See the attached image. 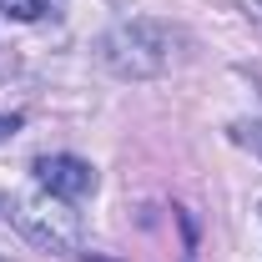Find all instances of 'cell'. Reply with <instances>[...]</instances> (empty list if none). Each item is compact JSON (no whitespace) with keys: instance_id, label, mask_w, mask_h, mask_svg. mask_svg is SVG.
I'll use <instances>...</instances> for the list:
<instances>
[{"instance_id":"cell-1","label":"cell","mask_w":262,"mask_h":262,"mask_svg":"<svg viewBox=\"0 0 262 262\" xmlns=\"http://www.w3.org/2000/svg\"><path fill=\"white\" fill-rule=\"evenodd\" d=\"M96 56L121 81H151V76H166L177 66L182 31H171L162 20H121L96 40Z\"/></svg>"},{"instance_id":"cell-2","label":"cell","mask_w":262,"mask_h":262,"mask_svg":"<svg viewBox=\"0 0 262 262\" xmlns=\"http://www.w3.org/2000/svg\"><path fill=\"white\" fill-rule=\"evenodd\" d=\"M10 222L15 232L40 247V252H56V257H76L81 252V212L66 202V196L46 192V187H35V192H20L10 202Z\"/></svg>"},{"instance_id":"cell-3","label":"cell","mask_w":262,"mask_h":262,"mask_svg":"<svg viewBox=\"0 0 262 262\" xmlns=\"http://www.w3.org/2000/svg\"><path fill=\"white\" fill-rule=\"evenodd\" d=\"M35 187H46V192L66 196V202H76V196L96 192V166L81 162V157H71V151H56V157H35Z\"/></svg>"},{"instance_id":"cell-4","label":"cell","mask_w":262,"mask_h":262,"mask_svg":"<svg viewBox=\"0 0 262 262\" xmlns=\"http://www.w3.org/2000/svg\"><path fill=\"white\" fill-rule=\"evenodd\" d=\"M66 0H0V10L10 20H40V15H56Z\"/></svg>"},{"instance_id":"cell-5","label":"cell","mask_w":262,"mask_h":262,"mask_svg":"<svg viewBox=\"0 0 262 262\" xmlns=\"http://www.w3.org/2000/svg\"><path fill=\"white\" fill-rule=\"evenodd\" d=\"M20 126H26V116H20V111H0V141H10Z\"/></svg>"},{"instance_id":"cell-6","label":"cell","mask_w":262,"mask_h":262,"mask_svg":"<svg viewBox=\"0 0 262 262\" xmlns=\"http://www.w3.org/2000/svg\"><path fill=\"white\" fill-rule=\"evenodd\" d=\"M237 141H247V146H257V151H262V126H257V121H252V126L237 121Z\"/></svg>"},{"instance_id":"cell-7","label":"cell","mask_w":262,"mask_h":262,"mask_svg":"<svg viewBox=\"0 0 262 262\" xmlns=\"http://www.w3.org/2000/svg\"><path fill=\"white\" fill-rule=\"evenodd\" d=\"M86 262H106V257H86Z\"/></svg>"},{"instance_id":"cell-8","label":"cell","mask_w":262,"mask_h":262,"mask_svg":"<svg viewBox=\"0 0 262 262\" xmlns=\"http://www.w3.org/2000/svg\"><path fill=\"white\" fill-rule=\"evenodd\" d=\"M187 262H192V257H187Z\"/></svg>"}]
</instances>
